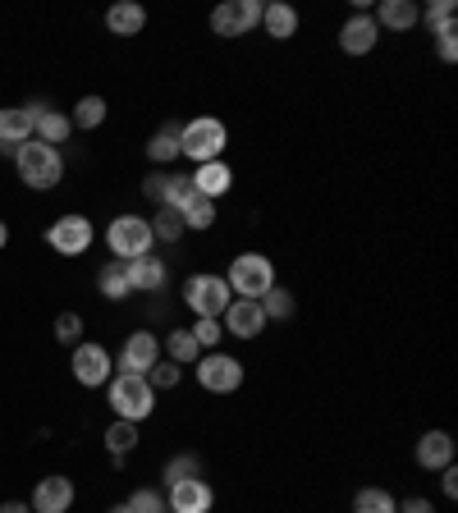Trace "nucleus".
I'll return each instance as SVG.
<instances>
[{
	"instance_id": "nucleus-31",
	"label": "nucleus",
	"mask_w": 458,
	"mask_h": 513,
	"mask_svg": "<svg viewBox=\"0 0 458 513\" xmlns=\"http://www.w3.org/2000/svg\"><path fill=\"white\" fill-rule=\"evenodd\" d=\"M257 303H262V312H266V321H289L294 317V294H289V289H284V284H271V289H266L262 298H257Z\"/></svg>"
},
{
	"instance_id": "nucleus-29",
	"label": "nucleus",
	"mask_w": 458,
	"mask_h": 513,
	"mask_svg": "<svg viewBox=\"0 0 458 513\" xmlns=\"http://www.w3.org/2000/svg\"><path fill=\"white\" fill-rule=\"evenodd\" d=\"M179 216H184L188 230H211V225H216V202L202 197V193H193L184 207H179Z\"/></svg>"
},
{
	"instance_id": "nucleus-36",
	"label": "nucleus",
	"mask_w": 458,
	"mask_h": 513,
	"mask_svg": "<svg viewBox=\"0 0 458 513\" xmlns=\"http://www.w3.org/2000/svg\"><path fill=\"white\" fill-rule=\"evenodd\" d=\"M124 504H129L133 513H165V495H161V491H152V486H142V491H133Z\"/></svg>"
},
{
	"instance_id": "nucleus-32",
	"label": "nucleus",
	"mask_w": 458,
	"mask_h": 513,
	"mask_svg": "<svg viewBox=\"0 0 458 513\" xmlns=\"http://www.w3.org/2000/svg\"><path fill=\"white\" fill-rule=\"evenodd\" d=\"M69 124L74 129H101L106 124V97H83L74 106V115H69Z\"/></svg>"
},
{
	"instance_id": "nucleus-1",
	"label": "nucleus",
	"mask_w": 458,
	"mask_h": 513,
	"mask_svg": "<svg viewBox=\"0 0 458 513\" xmlns=\"http://www.w3.org/2000/svg\"><path fill=\"white\" fill-rule=\"evenodd\" d=\"M106 404L110 413L120 417V422H147L156 413V390L147 385V376H129V372H115L106 381Z\"/></svg>"
},
{
	"instance_id": "nucleus-35",
	"label": "nucleus",
	"mask_w": 458,
	"mask_h": 513,
	"mask_svg": "<svg viewBox=\"0 0 458 513\" xmlns=\"http://www.w3.org/2000/svg\"><path fill=\"white\" fill-rule=\"evenodd\" d=\"M55 339L69 344V349H78V344H83V317H78V312H60V317H55Z\"/></svg>"
},
{
	"instance_id": "nucleus-28",
	"label": "nucleus",
	"mask_w": 458,
	"mask_h": 513,
	"mask_svg": "<svg viewBox=\"0 0 458 513\" xmlns=\"http://www.w3.org/2000/svg\"><path fill=\"white\" fill-rule=\"evenodd\" d=\"M97 289H101V298H110V303H124V298L133 294V289H129V275H124V262H110V266H101V275H97Z\"/></svg>"
},
{
	"instance_id": "nucleus-41",
	"label": "nucleus",
	"mask_w": 458,
	"mask_h": 513,
	"mask_svg": "<svg viewBox=\"0 0 458 513\" xmlns=\"http://www.w3.org/2000/svg\"><path fill=\"white\" fill-rule=\"evenodd\" d=\"M142 193L152 197L156 207H165V193H170V175H165V170H152V175L142 179Z\"/></svg>"
},
{
	"instance_id": "nucleus-24",
	"label": "nucleus",
	"mask_w": 458,
	"mask_h": 513,
	"mask_svg": "<svg viewBox=\"0 0 458 513\" xmlns=\"http://www.w3.org/2000/svg\"><path fill=\"white\" fill-rule=\"evenodd\" d=\"M147 156H152L156 165H175L179 156V124H161V129L152 133V142H147Z\"/></svg>"
},
{
	"instance_id": "nucleus-16",
	"label": "nucleus",
	"mask_w": 458,
	"mask_h": 513,
	"mask_svg": "<svg viewBox=\"0 0 458 513\" xmlns=\"http://www.w3.org/2000/svg\"><path fill=\"white\" fill-rule=\"evenodd\" d=\"M124 275H129V289L133 294H161L165 280H170V271H165L161 257H133V262H124Z\"/></svg>"
},
{
	"instance_id": "nucleus-5",
	"label": "nucleus",
	"mask_w": 458,
	"mask_h": 513,
	"mask_svg": "<svg viewBox=\"0 0 458 513\" xmlns=\"http://www.w3.org/2000/svg\"><path fill=\"white\" fill-rule=\"evenodd\" d=\"M184 303L193 307L197 317H211V321H220V317H225V307L234 303V294H229L225 275L197 271V275H188V280H184Z\"/></svg>"
},
{
	"instance_id": "nucleus-15",
	"label": "nucleus",
	"mask_w": 458,
	"mask_h": 513,
	"mask_svg": "<svg viewBox=\"0 0 458 513\" xmlns=\"http://www.w3.org/2000/svg\"><path fill=\"white\" fill-rule=\"evenodd\" d=\"M28 138H33V110L0 106V156H14Z\"/></svg>"
},
{
	"instance_id": "nucleus-39",
	"label": "nucleus",
	"mask_w": 458,
	"mask_h": 513,
	"mask_svg": "<svg viewBox=\"0 0 458 513\" xmlns=\"http://www.w3.org/2000/svg\"><path fill=\"white\" fill-rule=\"evenodd\" d=\"M197 193V188H193V179H188V175H179V170H175V175H170V193H165V207H184V202H188V197H193Z\"/></svg>"
},
{
	"instance_id": "nucleus-14",
	"label": "nucleus",
	"mask_w": 458,
	"mask_h": 513,
	"mask_svg": "<svg viewBox=\"0 0 458 513\" xmlns=\"http://www.w3.org/2000/svg\"><path fill=\"white\" fill-rule=\"evenodd\" d=\"M376 42H381V28H376V19H371L367 10H358L344 28H339V51L344 55H371Z\"/></svg>"
},
{
	"instance_id": "nucleus-17",
	"label": "nucleus",
	"mask_w": 458,
	"mask_h": 513,
	"mask_svg": "<svg viewBox=\"0 0 458 513\" xmlns=\"http://www.w3.org/2000/svg\"><path fill=\"white\" fill-rule=\"evenodd\" d=\"M74 481L69 477H42L33 491V513H69L74 509Z\"/></svg>"
},
{
	"instance_id": "nucleus-34",
	"label": "nucleus",
	"mask_w": 458,
	"mask_h": 513,
	"mask_svg": "<svg viewBox=\"0 0 458 513\" xmlns=\"http://www.w3.org/2000/svg\"><path fill=\"white\" fill-rule=\"evenodd\" d=\"M454 14H458L454 0H431V5L417 14V23H426L431 33H440V28H449V23H454Z\"/></svg>"
},
{
	"instance_id": "nucleus-30",
	"label": "nucleus",
	"mask_w": 458,
	"mask_h": 513,
	"mask_svg": "<svg viewBox=\"0 0 458 513\" xmlns=\"http://www.w3.org/2000/svg\"><path fill=\"white\" fill-rule=\"evenodd\" d=\"M353 513H399V500L385 486H362L353 495Z\"/></svg>"
},
{
	"instance_id": "nucleus-22",
	"label": "nucleus",
	"mask_w": 458,
	"mask_h": 513,
	"mask_svg": "<svg viewBox=\"0 0 458 513\" xmlns=\"http://www.w3.org/2000/svg\"><path fill=\"white\" fill-rule=\"evenodd\" d=\"M106 28L115 37H138L142 28H147V10H142L138 0H120V5L106 10Z\"/></svg>"
},
{
	"instance_id": "nucleus-46",
	"label": "nucleus",
	"mask_w": 458,
	"mask_h": 513,
	"mask_svg": "<svg viewBox=\"0 0 458 513\" xmlns=\"http://www.w3.org/2000/svg\"><path fill=\"white\" fill-rule=\"evenodd\" d=\"M106 513H133V509H129V504H110Z\"/></svg>"
},
{
	"instance_id": "nucleus-18",
	"label": "nucleus",
	"mask_w": 458,
	"mask_h": 513,
	"mask_svg": "<svg viewBox=\"0 0 458 513\" xmlns=\"http://www.w3.org/2000/svg\"><path fill=\"white\" fill-rule=\"evenodd\" d=\"M413 459H417V468H422V472L449 468V463H454V436H449V431H426V436L417 440Z\"/></svg>"
},
{
	"instance_id": "nucleus-13",
	"label": "nucleus",
	"mask_w": 458,
	"mask_h": 513,
	"mask_svg": "<svg viewBox=\"0 0 458 513\" xmlns=\"http://www.w3.org/2000/svg\"><path fill=\"white\" fill-rule=\"evenodd\" d=\"M220 326H225V335H239V339H257L266 330V312L262 303H248V298H234V303L225 307V317H220Z\"/></svg>"
},
{
	"instance_id": "nucleus-43",
	"label": "nucleus",
	"mask_w": 458,
	"mask_h": 513,
	"mask_svg": "<svg viewBox=\"0 0 458 513\" xmlns=\"http://www.w3.org/2000/svg\"><path fill=\"white\" fill-rule=\"evenodd\" d=\"M399 513H436V509H431L426 495H408V500H399Z\"/></svg>"
},
{
	"instance_id": "nucleus-26",
	"label": "nucleus",
	"mask_w": 458,
	"mask_h": 513,
	"mask_svg": "<svg viewBox=\"0 0 458 513\" xmlns=\"http://www.w3.org/2000/svg\"><path fill=\"white\" fill-rule=\"evenodd\" d=\"M152 225V239L156 243H179L188 234V225H184V216H179L175 207H156V216L147 220Z\"/></svg>"
},
{
	"instance_id": "nucleus-38",
	"label": "nucleus",
	"mask_w": 458,
	"mask_h": 513,
	"mask_svg": "<svg viewBox=\"0 0 458 513\" xmlns=\"http://www.w3.org/2000/svg\"><path fill=\"white\" fill-rule=\"evenodd\" d=\"M179 376H184V367H175V362H156L152 372H147V385H152V390H175Z\"/></svg>"
},
{
	"instance_id": "nucleus-21",
	"label": "nucleus",
	"mask_w": 458,
	"mask_h": 513,
	"mask_svg": "<svg viewBox=\"0 0 458 513\" xmlns=\"http://www.w3.org/2000/svg\"><path fill=\"white\" fill-rule=\"evenodd\" d=\"M417 5L413 0H381V5H376V14H371V19H376V28H390V33H408V28H417Z\"/></svg>"
},
{
	"instance_id": "nucleus-40",
	"label": "nucleus",
	"mask_w": 458,
	"mask_h": 513,
	"mask_svg": "<svg viewBox=\"0 0 458 513\" xmlns=\"http://www.w3.org/2000/svg\"><path fill=\"white\" fill-rule=\"evenodd\" d=\"M431 37H436L440 60H445V65H454V60H458V28H454V23H449V28H440V33H431Z\"/></svg>"
},
{
	"instance_id": "nucleus-9",
	"label": "nucleus",
	"mask_w": 458,
	"mask_h": 513,
	"mask_svg": "<svg viewBox=\"0 0 458 513\" xmlns=\"http://www.w3.org/2000/svg\"><path fill=\"white\" fill-rule=\"evenodd\" d=\"M92 239H97V230H92V220L78 216V211L51 220V230H46V243H51L60 257H83V252L92 248Z\"/></svg>"
},
{
	"instance_id": "nucleus-42",
	"label": "nucleus",
	"mask_w": 458,
	"mask_h": 513,
	"mask_svg": "<svg viewBox=\"0 0 458 513\" xmlns=\"http://www.w3.org/2000/svg\"><path fill=\"white\" fill-rule=\"evenodd\" d=\"M440 491L449 495V500H458V468L449 463V468H440Z\"/></svg>"
},
{
	"instance_id": "nucleus-44",
	"label": "nucleus",
	"mask_w": 458,
	"mask_h": 513,
	"mask_svg": "<svg viewBox=\"0 0 458 513\" xmlns=\"http://www.w3.org/2000/svg\"><path fill=\"white\" fill-rule=\"evenodd\" d=\"M0 513H33V504H23V500H5V504H0Z\"/></svg>"
},
{
	"instance_id": "nucleus-37",
	"label": "nucleus",
	"mask_w": 458,
	"mask_h": 513,
	"mask_svg": "<svg viewBox=\"0 0 458 513\" xmlns=\"http://www.w3.org/2000/svg\"><path fill=\"white\" fill-rule=\"evenodd\" d=\"M193 339H197V344H202V353H211V349H216V344H220V339H225V326H220V321H211V317H197Z\"/></svg>"
},
{
	"instance_id": "nucleus-45",
	"label": "nucleus",
	"mask_w": 458,
	"mask_h": 513,
	"mask_svg": "<svg viewBox=\"0 0 458 513\" xmlns=\"http://www.w3.org/2000/svg\"><path fill=\"white\" fill-rule=\"evenodd\" d=\"M5 243H10V225H5V220H0V248H5Z\"/></svg>"
},
{
	"instance_id": "nucleus-11",
	"label": "nucleus",
	"mask_w": 458,
	"mask_h": 513,
	"mask_svg": "<svg viewBox=\"0 0 458 513\" xmlns=\"http://www.w3.org/2000/svg\"><path fill=\"white\" fill-rule=\"evenodd\" d=\"M69 367H74V381L88 385V390H101V385L115 376V358H110L101 344H78V349H74V362H69Z\"/></svg>"
},
{
	"instance_id": "nucleus-7",
	"label": "nucleus",
	"mask_w": 458,
	"mask_h": 513,
	"mask_svg": "<svg viewBox=\"0 0 458 513\" xmlns=\"http://www.w3.org/2000/svg\"><path fill=\"white\" fill-rule=\"evenodd\" d=\"M193 367H197V385L211 390V394H234L243 385V362L229 358V353H220V349L202 353Z\"/></svg>"
},
{
	"instance_id": "nucleus-25",
	"label": "nucleus",
	"mask_w": 458,
	"mask_h": 513,
	"mask_svg": "<svg viewBox=\"0 0 458 513\" xmlns=\"http://www.w3.org/2000/svg\"><path fill=\"white\" fill-rule=\"evenodd\" d=\"M161 349L170 353V362H175V367H193V362L202 358V344L193 339V330H170Z\"/></svg>"
},
{
	"instance_id": "nucleus-6",
	"label": "nucleus",
	"mask_w": 458,
	"mask_h": 513,
	"mask_svg": "<svg viewBox=\"0 0 458 513\" xmlns=\"http://www.w3.org/2000/svg\"><path fill=\"white\" fill-rule=\"evenodd\" d=\"M152 225L142 216H115L106 230V248L115 252V262H133V257H147L152 252Z\"/></svg>"
},
{
	"instance_id": "nucleus-10",
	"label": "nucleus",
	"mask_w": 458,
	"mask_h": 513,
	"mask_svg": "<svg viewBox=\"0 0 458 513\" xmlns=\"http://www.w3.org/2000/svg\"><path fill=\"white\" fill-rule=\"evenodd\" d=\"M161 362V339L152 335V330H133L129 339H124L120 358H115V372H129V376H147Z\"/></svg>"
},
{
	"instance_id": "nucleus-12",
	"label": "nucleus",
	"mask_w": 458,
	"mask_h": 513,
	"mask_svg": "<svg viewBox=\"0 0 458 513\" xmlns=\"http://www.w3.org/2000/svg\"><path fill=\"white\" fill-rule=\"evenodd\" d=\"M211 504H216V491H211V481H202V477L165 486V513H211Z\"/></svg>"
},
{
	"instance_id": "nucleus-27",
	"label": "nucleus",
	"mask_w": 458,
	"mask_h": 513,
	"mask_svg": "<svg viewBox=\"0 0 458 513\" xmlns=\"http://www.w3.org/2000/svg\"><path fill=\"white\" fill-rule=\"evenodd\" d=\"M106 449H110V459H115V468H120L124 454H129V449H138V426L115 417V422L106 426Z\"/></svg>"
},
{
	"instance_id": "nucleus-20",
	"label": "nucleus",
	"mask_w": 458,
	"mask_h": 513,
	"mask_svg": "<svg viewBox=\"0 0 458 513\" xmlns=\"http://www.w3.org/2000/svg\"><path fill=\"white\" fill-rule=\"evenodd\" d=\"M193 179V188L202 197H211V202H220V197L234 188V170H229L225 161H207V165H197V175H188Z\"/></svg>"
},
{
	"instance_id": "nucleus-3",
	"label": "nucleus",
	"mask_w": 458,
	"mask_h": 513,
	"mask_svg": "<svg viewBox=\"0 0 458 513\" xmlns=\"http://www.w3.org/2000/svg\"><path fill=\"white\" fill-rule=\"evenodd\" d=\"M225 147H229V129L216 115H197V120L179 124V152H184L188 161H197V165L225 161Z\"/></svg>"
},
{
	"instance_id": "nucleus-23",
	"label": "nucleus",
	"mask_w": 458,
	"mask_h": 513,
	"mask_svg": "<svg viewBox=\"0 0 458 513\" xmlns=\"http://www.w3.org/2000/svg\"><path fill=\"white\" fill-rule=\"evenodd\" d=\"M262 28L275 42H289V37L298 33V10L284 5V0H271V5H262Z\"/></svg>"
},
{
	"instance_id": "nucleus-2",
	"label": "nucleus",
	"mask_w": 458,
	"mask_h": 513,
	"mask_svg": "<svg viewBox=\"0 0 458 513\" xmlns=\"http://www.w3.org/2000/svg\"><path fill=\"white\" fill-rule=\"evenodd\" d=\"M14 170H19V179L28 188L46 193V188H55L65 179V156H60V147H46V142L28 138L19 152H14Z\"/></svg>"
},
{
	"instance_id": "nucleus-8",
	"label": "nucleus",
	"mask_w": 458,
	"mask_h": 513,
	"mask_svg": "<svg viewBox=\"0 0 458 513\" xmlns=\"http://www.w3.org/2000/svg\"><path fill=\"white\" fill-rule=\"evenodd\" d=\"M262 28V0H225L211 10V33L216 37H248Z\"/></svg>"
},
{
	"instance_id": "nucleus-19",
	"label": "nucleus",
	"mask_w": 458,
	"mask_h": 513,
	"mask_svg": "<svg viewBox=\"0 0 458 513\" xmlns=\"http://www.w3.org/2000/svg\"><path fill=\"white\" fill-rule=\"evenodd\" d=\"M33 138L46 142V147H60V142H69V133H74V124H69V115H60V110L42 106V101H33Z\"/></svg>"
},
{
	"instance_id": "nucleus-33",
	"label": "nucleus",
	"mask_w": 458,
	"mask_h": 513,
	"mask_svg": "<svg viewBox=\"0 0 458 513\" xmlns=\"http://www.w3.org/2000/svg\"><path fill=\"white\" fill-rule=\"evenodd\" d=\"M188 477H202V459H197V454H175V459L165 463V486L188 481Z\"/></svg>"
},
{
	"instance_id": "nucleus-4",
	"label": "nucleus",
	"mask_w": 458,
	"mask_h": 513,
	"mask_svg": "<svg viewBox=\"0 0 458 513\" xmlns=\"http://www.w3.org/2000/svg\"><path fill=\"white\" fill-rule=\"evenodd\" d=\"M225 284L234 298H248V303H257V298L266 294L275 284V266L271 257H262V252H239L234 262H229L225 271Z\"/></svg>"
}]
</instances>
